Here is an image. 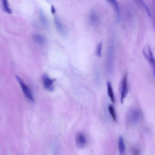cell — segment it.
Here are the masks:
<instances>
[{"mask_svg":"<svg viewBox=\"0 0 155 155\" xmlns=\"http://www.w3.org/2000/svg\"><path fill=\"white\" fill-rule=\"evenodd\" d=\"M107 85L108 95L111 102L114 103L115 99L111 84L110 81H108L107 83Z\"/></svg>","mask_w":155,"mask_h":155,"instance_id":"8fae6325","label":"cell"},{"mask_svg":"<svg viewBox=\"0 0 155 155\" xmlns=\"http://www.w3.org/2000/svg\"><path fill=\"white\" fill-rule=\"evenodd\" d=\"M142 114L140 111L137 109H133L128 112L127 119L131 124L135 125L138 123L141 120Z\"/></svg>","mask_w":155,"mask_h":155,"instance_id":"6da1fadb","label":"cell"},{"mask_svg":"<svg viewBox=\"0 0 155 155\" xmlns=\"http://www.w3.org/2000/svg\"><path fill=\"white\" fill-rule=\"evenodd\" d=\"M76 144L79 147L82 148L86 144L87 140L84 134L79 133L76 135Z\"/></svg>","mask_w":155,"mask_h":155,"instance_id":"52a82bcc","label":"cell"},{"mask_svg":"<svg viewBox=\"0 0 155 155\" xmlns=\"http://www.w3.org/2000/svg\"><path fill=\"white\" fill-rule=\"evenodd\" d=\"M118 147L120 154H123L125 150V145L123 137L122 136L119 137L118 140Z\"/></svg>","mask_w":155,"mask_h":155,"instance_id":"7c38bea8","label":"cell"},{"mask_svg":"<svg viewBox=\"0 0 155 155\" xmlns=\"http://www.w3.org/2000/svg\"><path fill=\"white\" fill-rule=\"evenodd\" d=\"M16 78L18 83L20 85L24 94L29 100L34 101V100L29 89L25 84L23 80L19 76L16 75Z\"/></svg>","mask_w":155,"mask_h":155,"instance_id":"3957f363","label":"cell"},{"mask_svg":"<svg viewBox=\"0 0 155 155\" xmlns=\"http://www.w3.org/2000/svg\"><path fill=\"white\" fill-rule=\"evenodd\" d=\"M143 52L144 56L154 68V58L150 46L148 45H145L143 48Z\"/></svg>","mask_w":155,"mask_h":155,"instance_id":"8992f818","label":"cell"},{"mask_svg":"<svg viewBox=\"0 0 155 155\" xmlns=\"http://www.w3.org/2000/svg\"><path fill=\"white\" fill-rule=\"evenodd\" d=\"M102 47V43L100 42L98 44L96 51V55L98 57H100L101 56Z\"/></svg>","mask_w":155,"mask_h":155,"instance_id":"ac0fdd59","label":"cell"},{"mask_svg":"<svg viewBox=\"0 0 155 155\" xmlns=\"http://www.w3.org/2000/svg\"><path fill=\"white\" fill-rule=\"evenodd\" d=\"M51 13L54 15L56 13V9L55 8L53 5H51Z\"/></svg>","mask_w":155,"mask_h":155,"instance_id":"ffe728a7","label":"cell"},{"mask_svg":"<svg viewBox=\"0 0 155 155\" xmlns=\"http://www.w3.org/2000/svg\"><path fill=\"white\" fill-rule=\"evenodd\" d=\"M3 10L5 12L9 14L12 13L11 9L9 7L8 0H1Z\"/></svg>","mask_w":155,"mask_h":155,"instance_id":"5bb4252c","label":"cell"},{"mask_svg":"<svg viewBox=\"0 0 155 155\" xmlns=\"http://www.w3.org/2000/svg\"><path fill=\"white\" fill-rule=\"evenodd\" d=\"M127 80V75L125 74L122 78L119 85V91L120 95V101L121 104L123 103L128 92Z\"/></svg>","mask_w":155,"mask_h":155,"instance_id":"7a4b0ae2","label":"cell"},{"mask_svg":"<svg viewBox=\"0 0 155 155\" xmlns=\"http://www.w3.org/2000/svg\"><path fill=\"white\" fill-rule=\"evenodd\" d=\"M39 15L40 20L43 25L45 27H48L49 26L48 19L41 10L40 11Z\"/></svg>","mask_w":155,"mask_h":155,"instance_id":"9a60e30c","label":"cell"},{"mask_svg":"<svg viewBox=\"0 0 155 155\" xmlns=\"http://www.w3.org/2000/svg\"><path fill=\"white\" fill-rule=\"evenodd\" d=\"M89 20L90 23L92 25H95L98 21V17L96 12L94 10H92L90 14Z\"/></svg>","mask_w":155,"mask_h":155,"instance_id":"4fadbf2b","label":"cell"},{"mask_svg":"<svg viewBox=\"0 0 155 155\" xmlns=\"http://www.w3.org/2000/svg\"><path fill=\"white\" fill-rule=\"evenodd\" d=\"M130 151L131 153L133 154L138 155L140 154V150L137 149L135 148H132Z\"/></svg>","mask_w":155,"mask_h":155,"instance_id":"d6986e66","label":"cell"},{"mask_svg":"<svg viewBox=\"0 0 155 155\" xmlns=\"http://www.w3.org/2000/svg\"><path fill=\"white\" fill-rule=\"evenodd\" d=\"M32 38L34 41L39 45H44L47 41L46 38L44 36L41 35L34 34L33 35Z\"/></svg>","mask_w":155,"mask_h":155,"instance_id":"9c48e42d","label":"cell"},{"mask_svg":"<svg viewBox=\"0 0 155 155\" xmlns=\"http://www.w3.org/2000/svg\"><path fill=\"white\" fill-rule=\"evenodd\" d=\"M42 79L45 89L49 91H53L54 89L53 83L56 79L55 78H50L48 74L45 73L43 74Z\"/></svg>","mask_w":155,"mask_h":155,"instance_id":"277c9868","label":"cell"},{"mask_svg":"<svg viewBox=\"0 0 155 155\" xmlns=\"http://www.w3.org/2000/svg\"><path fill=\"white\" fill-rule=\"evenodd\" d=\"M106 1L112 5L116 13L118 18L120 16V10L119 4L116 0H106Z\"/></svg>","mask_w":155,"mask_h":155,"instance_id":"30bf717a","label":"cell"},{"mask_svg":"<svg viewBox=\"0 0 155 155\" xmlns=\"http://www.w3.org/2000/svg\"><path fill=\"white\" fill-rule=\"evenodd\" d=\"M114 61V48L113 46L110 45L108 49L107 67V71L111 74L112 71Z\"/></svg>","mask_w":155,"mask_h":155,"instance_id":"5b68a950","label":"cell"},{"mask_svg":"<svg viewBox=\"0 0 155 155\" xmlns=\"http://www.w3.org/2000/svg\"><path fill=\"white\" fill-rule=\"evenodd\" d=\"M54 22L56 28L59 33L63 36H65V31L60 19L57 16L54 17Z\"/></svg>","mask_w":155,"mask_h":155,"instance_id":"ba28073f","label":"cell"},{"mask_svg":"<svg viewBox=\"0 0 155 155\" xmlns=\"http://www.w3.org/2000/svg\"><path fill=\"white\" fill-rule=\"evenodd\" d=\"M138 1L142 6L143 7V8L146 11L147 14L149 17L151 16V14L150 11V9L147 6V5L146 4L145 2L143 0H137Z\"/></svg>","mask_w":155,"mask_h":155,"instance_id":"e0dca14e","label":"cell"},{"mask_svg":"<svg viewBox=\"0 0 155 155\" xmlns=\"http://www.w3.org/2000/svg\"><path fill=\"white\" fill-rule=\"evenodd\" d=\"M108 111L112 117L113 120L116 121L117 120V117L114 108L113 106L110 104L108 107Z\"/></svg>","mask_w":155,"mask_h":155,"instance_id":"2e32d148","label":"cell"}]
</instances>
